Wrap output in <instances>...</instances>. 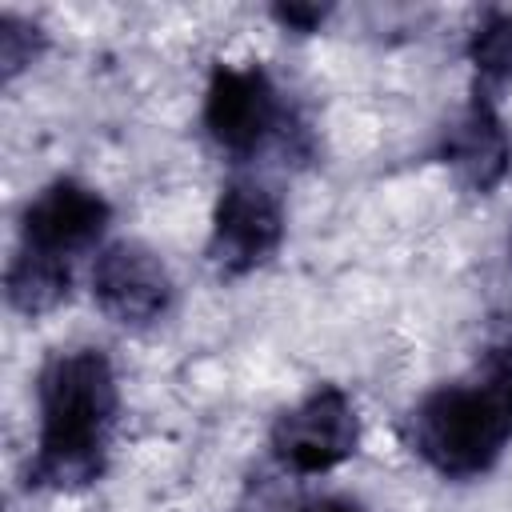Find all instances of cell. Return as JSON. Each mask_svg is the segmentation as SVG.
<instances>
[{
  "label": "cell",
  "instance_id": "obj_11",
  "mask_svg": "<svg viewBox=\"0 0 512 512\" xmlns=\"http://www.w3.org/2000/svg\"><path fill=\"white\" fill-rule=\"evenodd\" d=\"M272 16H276L284 28H292V32H312V28L324 24L328 8H320V4H276Z\"/></svg>",
  "mask_w": 512,
  "mask_h": 512
},
{
  "label": "cell",
  "instance_id": "obj_7",
  "mask_svg": "<svg viewBox=\"0 0 512 512\" xmlns=\"http://www.w3.org/2000/svg\"><path fill=\"white\" fill-rule=\"evenodd\" d=\"M176 284L164 260L140 240H112L96 252L92 264V300L96 308L128 328H144L172 308Z\"/></svg>",
  "mask_w": 512,
  "mask_h": 512
},
{
  "label": "cell",
  "instance_id": "obj_10",
  "mask_svg": "<svg viewBox=\"0 0 512 512\" xmlns=\"http://www.w3.org/2000/svg\"><path fill=\"white\" fill-rule=\"evenodd\" d=\"M36 52H40V32L32 24H24L20 16L4 12V20H0V64H4V80H12L20 68H28Z\"/></svg>",
  "mask_w": 512,
  "mask_h": 512
},
{
  "label": "cell",
  "instance_id": "obj_4",
  "mask_svg": "<svg viewBox=\"0 0 512 512\" xmlns=\"http://www.w3.org/2000/svg\"><path fill=\"white\" fill-rule=\"evenodd\" d=\"M360 444V416L344 388L320 384L272 420L268 448L292 476H320L344 464Z\"/></svg>",
  "mask_w": 512,
  "mask_h": 512
},
{
  "label": "cell",
  "instance_id": "obj_12",
  "mask_svg": "<svg viewBox=\"0 0 512 512\" xmlns=\"http://www.w3.org/2000/svg\"><path fill=\"white\" fill-rule=\"evenodd\" d=\"M292 512H364V508L348 496H312V500H300Z\"/></svg>",
  "mask_w": 512,
  "mask_h": 512
},
{
  "label": "cell",
  "instance_id": "obj_3",
  "mask_svg": "<svg viewBox=\"0 0 512 512\" xmlns=\"http://www.w3.org/2000/svg\"><path fill=\"white\" fill-rule=\"evenodd\" d=\"M112 220L108 200L72 176H56L44 184L20 216L16 256L8 264V304L24 316H40L56 308L72 292L76 260L100 244Z\"/></svg>",
  "mask_w": 512,
  "mask_h": 512
},
{
  "label": "cell",
  "instance_id": "obj_6",
  "mask_svg": "<svg viewBox=\"0 0 512 512\" xmlns=\"http://www.w3.org/2000/svg\"><path fill=\"white\" fill-rule=\"evenodd\" d=\"M284 240V208L272 188L256 180H228L212 212L208 256L220 276H244L272 260Z\"/></svg>",
  "mask_w": 512,
  "mask_h": 512
},
{
  "label": "cell",
  "instance_id": "obj_2",
  "mask_svg": "<svg viewBox=\"0 0 512 512\" xmlns=\"http://www.w3.org/2000/svg\"><path fill=\"white\" fill-rule=\"evenodd\" d=\"M404 440L448 480L488 472L512 444V356L492 352L472 376L432 388L408 412Z\"/></svg>",
  "mask_w": 512,
  "mask_h": 512
},
{
  "label": "cell",
  "instance_id": "obj_9",
  "mask_svg": "<svg viewBox=\"0 0 512 512\" xmlns=\"http://www.w3.org/2000/svg\"><path fill=\"white\" fill-rule=\"evenodd\" d=\"M468 56L480 84H504L512 76V12H488L468 40Z\"/></svg>",
  "mask_w": 512,
  "mask_h": 512
},
{
  "label": "cell",
  "instance_id": "obj_1",
  "mask_svg": "<svg viewBox=\"0 0 512 512\" xmlns=\"http://www.w3.org/2000/svg\"><path fill=\"white\" fill-rule=\"evenodd\" d=\"M120 416L112 360L100 348L56 352L36 376V452L28 484L48 492H80L108 468Z\"/></svg>",
  "mask_w": 512,
  "mask_h": 512
},
{
  "label": "cell",
  "instance_id": "obj_8",
  "mask_svg": "<svg viewBox=\"0 0 512 512\" xmlns=\"http://www.w3.org/2000/svg\"><path fill=\"white\" fill-rule=\"evenodd\" d=\"M440 156L472 192H492L504 180V172L512 168V140H508L504 120L496 116L488 92H476V100L444 132Z\"/></svg>",
  "mask_w": 512,
  "mask_h": 512
},
{
  "label": "cell",
  "instance_id": "obj_5",
  "mask_svg": "<svg viewBox=\"0 0 512 512\" xmlns=\"http://www.w3.org/2000/svg\"><path fill=\"white\" fill-rule=\"evenodd\" d=\"M280 96L264 68L216 64L204 92V132L228 156H256L280 128Z\"/></svg>",
  "mask_w": 512,
  "mask_h": 512
}]
</instances>
